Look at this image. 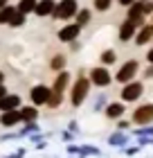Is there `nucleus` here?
<instances>
[{
  "label": "nucleus",
  "mask_w": 153,
  "mask_h": 158,
  "mask_svg": "<svg viewBox=\"0 0 153 158\" xmlns=\"http://www.w3.org/2000/svg\"><path fill=\"white\" fill-rule=\"evenodd\" d=\"M88 79H90L92 86H97V88H108V86H111V81H113L111 70H108L106 66H95V68L90 70Z\"/></svg>",
  "instance_id": "4"
},
{
  "label": "nucleus",
  "mask_w": 153,
  "mask_h": 158,
  "mask_svg": "<svg viewBox=\"0 0 153 158\" xmlns=\"http://www.w3.org/2000/svg\"><path fill=\"white\" fill-rule=\"evenodd\" d=\"M90 79L88 77H77L74 79V84H72V88H70V104L72 106H81L86 102V97H88V93H90Z\"/></svg>",
  "instance_id": "1"
},
{
  "label": "nucleus",
  "mask_w": 153,
  "mask_h": 158,
  "mask_svg": "<svg viewBox=\"0 0 153 158\" xmlns=\"http://www.w3.org/2000/svg\"><path fill=\"white\" fill-rule=\"evenodd\" d=\"M7 95V88H5V84H0V97H5Z\"/></svg>",
  "instance_id": "33"
},
{
  "label": "nucleus",
  "mask_w": 153,
  "mask_h": 158,
  "mask_svg": "<svg viewBox=\"0 0 153 158\" xmlns=\"http://www.w3.org/2000/svg\"><path fill=\"white\" fill-rule=\"evenodd\" d=\"M16 9L20 11V14H34V9H36V0H18V7Z\"/></svg>",
  "instance_id": "21"
},
{
  "label": "nucleus",
  "mask_w": 153,
  "mask_h": 158,
  "mask_svg": "<svg viewBox=\"0 0 153 158\" xmlns=\"http://www.w3.org/2000/svg\"><path fill=\"white\" fill-rule=\"evenodd\" d=\"M90 18H92V11H90V9H77V14H74V23L81 25V27L88 25Z\"/></svg>",
  "instance_id": "19"
},
{
  "label": "nucleus",
  "mask_w": 153,
  "mask_h": 158,
  "mask_svg": "<svg viewBox=\"0 0 153 158\" xmlns=\"http://www.w3.org/2000/svg\"><path fill=\"white\" fill-rule=\"evenodd\" d=\"M0 84H5V73L0 70Z\"/></svg>",
  "instance_id": "35"
},
{
  "label": "nucleus",
  "mask_w": 153,
  "mask_h": 158,
  "mask_svg": "<svg viewBox=\"0 0 153 158\" xmlns=\"http://www.w3.org/2000/svg\"><path fill=\"white\" fill-rule=\"evenodd\" d=\"M135 32H137V25L133 23V20H124V23L119 25V32H117V39L122 43H128L131 39H135Z\"/></svg>",
  "instance_id": "11"
},
{
  "label": "nucleus",
  "mask_w": 153,
  "mask_h": 158,
  "mask_svg": "<svg viewBox=\"0 0 153 158\" xmlns=\"http://www.w3.org/2000/svg\"><path fill=\"white\" fill-rule=\"evenodd\" d=\"M144 77L147 79H153V66L149 63V68H144Z\"/></svg>",
  "instance_id": "27"
},
{
  "label": "nucleus",
  "mask_w": 153,
  "mask_h": 158,
  "mask_svg": "<svg viewBox=\"0 0 153 158\" xmlns=\"http://www.w3.org/2000/svg\"><path fill=\"white\" fill-rule=\"evenodd\" d=\"M151 2H153V0H151Z\"/></svg>",
  "instance_id": "36"
},
{
  "label": "nucleus",
  "mask_w": 153,
  "mask_h": 158,
  "mask_svg": "<svg viewBox=\"0 0 153 158\" xmlns=\"http://www.w3.org/2000/svg\"><path fill=\"white\" fill-rule=\"evenodd\" d=\"M14 14H16V7L14 5H5L2 9H0V25H9Z\"/></svg>",
  "instance_id": "20"
},
{
  "label": "nucleus",
  "mask_w": 153,
  "mask_h": 158,
  "mask_svg": "<svg viewBox=\"0 0 153 158\" xmlns=\"http://www.w3.org/2000/svg\"><path fill=\"white\" fill-rule=\"evenodd\" d=\"M54 7H56V2H54V0H36V9H34V14H36L38 18L52 16Z\"/></svg>",
  "instance_id": "13"
},
{
  "label": "nucleus",
  "mask_w": 153,
  "mask_h": 158,
  "mask_svg": "<svg viewBox=\"0 0 153 158\" xmlns=\"http://www.w3.org/2000/svg\"><path fill=\"white\" fill-rule=\"evenodd\" d=\"M68 86H70V73H68V70H61V73H56L52 90H54V93H63Z\"/></svg>",
  "instance_id": "15"
},
{
  "label": "nucleus",
  "mask_w": 153,
  "mask_h": 158,
  "mask_svg": "<svg viewBox=\"0 0 153 158\" xmlns=\"http://www.w3.org/2000/svg\"><path fill=\"white\" fill-rule=\"evenodd\" d=\"M50 68H52L54 73H61V70H65V56H63V54H54L52 61H50Z\"/></svg>",
  "instance_id": "22"
},
{
  "label": "nucleus",
  "mask_w": 153,
  "mask_h": 158,
  "mask_svg": "<svg viewBox=\"0 0 153 158\" xmlns=\"http://www.w3.org/2000/svg\"><path fill=\"white\" fill-rule=\"evenodd\" d=\"M5 5H9V0H0V9H2Z\"/></svg>",
  "instance_id": "34"
},
{
  "label": "nucleus",
  "mask_w": 153,
  "mask_h": 158,
  "mask_svg": "<svg viewBox=\"0 0 153 158\" xmlns=\"http://www.w3.org/2000/svg\"><path fill=\"white\" fill-rule=\"evenodd\" d=\"M99 61H101V66H106V68H108V66H113V63L117 61V52L108 48V50H104V52L99 54Z\"/></svg>",
  "instance_id": "18"
},
{
  "label": "nucleus",
  "mask_w": 153,
  "mask_h": 158,
  "mask_svg": "<svg viewBox=\"0 0 153 158\" xmlns=\"http://www.w3.org/2000/svg\"><path fill=\"white\" fill-rule=\"evenodd\" d=\"M142 5H144V0H135L133 5L126 7V18L133 20L137 27H142L144 23H147V16H144V7Z\"/></svg>",
  "instance_id": "6"
},
{
  "label": "nucleus",
  "mask_w": 153,
  "mask_h": 158,
  "mask_svg": "<svg viewBox=\"0 0 153 158\" xmlns=\"http://www.w3.org/2000/svg\"><path fill=\"white\" fill-rule=\"evenodd\" d=\"M25 20H27V16H25V14H20V11L16 9V14H14L11 20H9V27H23Z\"/></svg>",
  "instance_id": "24"
},
{
  "label": "nucleus",
  "mask_w": 153,
  "mask_h": 158,
  "mask_svg": "<svg viewBox=\"0 0 153 158\" xmlns=\"http://www.w3.org/2000/svg\"><path fill=\"white\" fill-rule=\"evenodd\" d=\"M63 104V93H50V97H47V104L45 106H50V109H59V106Z\"/></svg>",
  "instance_id": "23"
},
{
  "label": "nucleus",
  "mask_w": 153,
  "mask_h": 158,
  "mask_svg": "<svg viewBox=\"0 0 153 158\" xmlns=\"http://www.w3.org/2000/svg\"><path fill=\"white\" fill-rule=\"evenodd\" d=\"M20 106H23V102H20V95H16V93H7L5 97H0V113L16 111Z\"/></svg>",
  "instance_id": "10"
},
{
  "label": "nucleus",
  "mask_w": 153,
  "mask_h": 158,
  "mask_svg": "<svg viewBox=\"0 0 153 158\" xmlns=\"http://www.w3.org/2000/svg\"><path fill=\"white\" fill-rule=\"evenodd\" d=\"M92 5H95V11H108L113 7V0H92Z\"/></svg>",
  "instance_id": "25"
},
{
  "label": "nucleus",
  "mask_w": 153,
  "mask_h": 158,
  "mask_svg": "<svg viewBox=\"0 0 153 158\" xmlns=\"http://www.w3.org/2000/svg\"><path fill=\"white\" fill-rule=\"evenodd\" d=\"M79 9V2L77 0H59L52 11V18H59V20H70L74 18V14Z\"/></svg>",
  "instance_id": "3"
},
{
  "label": "nucleus",
  "mask_w": 153,
  "mask_h": 158,
  "mask_svg": "<svg viewBox=\"0 0 153 158\" xmlns=\"http://www.w3.org/2000/svg\"><path fill=\"white\" fill-rule=\"evenodd\" d=\"M147 63H151V66H153V48L147 52Z\"/></svg>",
  "instance_id": "31"
},
{
  "label": "nucleus",
  "mask_w": 153,
  "mask_h": 158,
  "mask_svg": "<svg viewBox=\"0 0 153 158\" xmlns=\"http://www.w3.org/2000/svg\"><path fill=\"white\" fill-rule=\"evenodd\" d=\"M131 122H135V124H149V122H153V104H142L137 106L133 118H131Z\"/></svg>",
  "instance_id": "9"
},
{
  "label": "nucleus",
  "mask_w": 153,
  "mask_h": 158,
  "mask_svg": "<svg viewBox=\"0 0 153 158\" xmlns=\"http://www.w3.org/2000/svg\"><path fill=\"white\" fill-rule=\"evenodd\" d=\"M124 113H126V104L124 102H111L106 106V118L108 120H119Z\"/></svg>",
  "instance_id": "14"
},
{
  "label": "nucleus",
  "mask_w": 153,
  "mask_h": 158,
  "mask_svg": "<svg viewBox=\"0 0 153 158\" xmlns=\"http://www.w3.org/2000/svg\"><path fill=\"white\" fill-rule=\"evenodd\" d=\"M135 0H117V5H122V7H128V5H133Z\"/></svg>",
  "instance_id": "30"
},
{
  "label": "nucleus",
  "mask_w": 153,
  "mask_h": 158,
  "mask_svg": "<svg viewBox=\"0 0 153 158\" xmlns=\"http://www.w3.org/2000/svg\"><path fill=\"white\" fill-rule=\"evenodd\" d=\"M79 34H81V25H77V23H68V25H63L59 32H56V36H59L61 43H72V41H77L79 39Z\"/></svg>",
  "instance_id": "8"
},
{
  "label": "nucleus",
  "mask_w": 153,
  "mask_h": 158,
  "mask_svg": "<svg viewBox=\"0 0 153 158\" xmlns=\"http://www.w3.org/2000/svg\"><path fill=\"white\" fill-rule=\"evenodd\" d=\"M142 95H144V84H142V81H135V79H131V81L122 84L119 97H122L124 104H126V102H137Z\"/></svg>",
  "instance_id": "2"
},
{
  "label": "nucleus",
  "mask_w": 153,
  "mask_h": 158,
  "mask_svg": "<svg viewBox=\"0 0 153 158\" xmlns=\"http://www.w3.org/2000/svg\"><path fill=\"white\" fill-rule=\"evenodd\" d=\"M128 124H131V122H128V120H119V129H126Z\"/></svg>",
  "instance_id": "32"
},
{
  "label": "nucleus",
  "mask_w": 153,
  "mask_h": 158,
  "mask_svg": "<svg viewBox=\"0 0 153 158\" xmlns=\"http://www.w3.org/2000/svg\"><path fill=\"white\" fill-rule=\"evenodd\" d=\"M111 142H115V145H119V142H124V138H122V135L117 133V135H113V138H111Z\"/></svg>",
  "instance_id": "28"
},
{
  "label": "nucleus",
  "mask_w": 153,
  "mask_h": 158,
  "mask_svg": "<svg viewBox=\"0 0 153 158\" xmlns=\"http://www.w3.org/2000/svg\"><path fill=\"white\" fill-rule=\"evenodd\" d=\"M153 39V23H144L142 27H137L135 32V45H147V43Z\"/></svg>",
  "instance_id": "12"
},
{
  "label": "nucleus",
  "mask_w": 153,
  "mask_h": 158,
  "mask_svg": "<svg viewBox=\"0 0 153 158\" xmlns=\"http://www.w3.org/2000/svg\"><path fill=\"white\" fill-rule=\"evenodd\" d=\"M70 48H72V52H79V50H81V45H79L77 41H72V43H70Z\"/></svg>",
  "instance_id": "29"
},
{
  "label": "nucleus",
  "mask_w": 153,
  "mask_h": 158,
  "mask_svg": "<svg viewBox=\"0 0 153 158\" xmlns=\"http://www.w3.org/2000/svg\"><path fill=\"white\" fill-rule=\"evenodd\" d=\"M50 93H52V88H50V86H45V84H36V86H32V90H30L32 104H34V106H45Z\"/></svg>",
  "instance_id": "7"
},
{
  "label": "nucleus",
  "mask_w": 153,
  "mask_h": 158,
  "mask_svg": "<svg viewBox=\"0 0 153 158\" xmlns=\"http://www.w3.org/2000/svg\"><path fill=\"white\" fill-rule=\"evenodd\" d=\"M20 113V122H36V118H38V106H20L18 109Z\"/></svg>",
  "instance_id": "17"
},
{
  "label": "nucleus",
  "mask_w": 153,
  "mask_h": 158,
  "mask_svg": "<svg viewBox=\"0 0 153 158\" xmlns=\"http://www.w3.org/2000/svg\"><path fill=\"white\" fill-rule=\"evenodd\" d=\"M104 104H106V95H99L97 99H95V106H92V109H95V111H99Z\"/></svg>",
  "instance_id": "26"
},
{
  "label": "nucleus",
  "mask_w": 153,
  "mask_h": 158,
  "mask_svg": "<svg viewBox=\"0 0 153 158\" xmlns=\"http://www.w3.org/2000/svg\"><path fill=\"white\" fill-rule=\"evenodd\" d=\"M137 70H140V61L137 59H128L126 63H122L119 70L115 73V79H117L119 84H126V81H131V79H135Z\"/></svg>",
  "instance_id": "5"
},
{
  "label": "nucleus",
  "mask_w": 153,
  "mask_h": 158,
  "mask_svg": "<svg viewBox=\"0 0 153 158\" xmlns=\"http://www.w3.org/2000/svg\"><path fill=\"white\" fill-rule=\"evenodd\" d=\"M18 122H20L18 109H16V111H5V113H0V124H2V127H16Z\"/></svg>",
  "instance_id": "16"
}]
</instances>
